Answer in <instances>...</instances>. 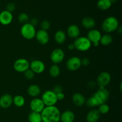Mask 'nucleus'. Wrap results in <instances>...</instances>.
Here are the masks:
<instances>
[{"label":"nucleus","instance_id":"7","mask_svg":"<svg viewBox=\"0 0 122 122\" xmlns=\"http://www.w3.org/2000/svg\"><path fill=\"white\" fill-rule=\"evenodd\" d=\"M13 67L17 72L24 73L29 69L30 63L26 58H20L14 61Z\"/></svg>","mask_w":122,"mask_h":122},{"label":"nucleus","instance_id":"33","mask_svg":"<svg viewBox=\"0 0 122 122\" xmlns=\"http://www.w3.org/2000/svg\"><path fill=\"white\" fill-rule=\"evenodd\" d=\"M50 27H51V23L48 20H44L41 23V29L42 30L47 31L48 30L50 29Z\"/></svg>","mask_w":122,"mask_h":122},{"label":"nucleus","instance_id":"23","mask_svg":"<svg viewBox=\"0 0 122 122\" xmlns=\"http://www.w3.org/2000/svg\"><path fill=\"white\" fill-rule=\"evenodd\" d=\"M67 39V35L64 31L62 30H57L54 34V40L58 44L61 45L64 44Z\"/></svg>","mask_w":122,"mask_h":122},{"label":"nucleus","instance_id":"11","mask_svg":"<svg viewBox=\"0 0 122 122\" xmlns=\"http://www.w3.org/2000/svg\"><path fill=\"white\" fill-rule=\"evenodd\" d=\"M29 107L32 112L41 113L45 108V106L39 98H33L29 103Z\"/></svg>","mask_w":122,"mask_h":122},{"label":"nucleus","instance_id":"31","mask_svg":"<svg viewBox=\"0 0 122 122\" xmlns=\"http://www.w3.org/2000/svg\"><path fill=\"white\" fill-rule=\"evenodd\" d=\"M86 104L88 107H90V108H94L95 107H98V104L96 100H95L94 97L92 96L91 97L89 98H88V100H86L85 102Z\"/></svg>","mask_w":122,"mask_h":122},{"label":"nucleus","instance_id":"6","mask_svg":"<svg viewBox=\"0 0 122 122\" xmlns=\"http://www.w3.org/2000/svg\"><path fill=\"white\" fill-rule=\"evenodd\" d=\"M41 100L45 106H56L58 102L56 94L52 90H47L44 92L42 95Z\"/></svg>","mask_w":122,"mask_h":122},{"label":"nucleus","instance_id":"22","mask_svg":"<svg viewBox=\"0 0 122 122\" xmlns=\"http://www.w3.org/2000/svg\"><path fill=\"white\" fill-rule=\"evenodd\" d=\"M82 25L84 28L88 30L94 29L96 25L95 20L91 17H86L82 20Z\"/></svg>","mask_w":122,"mask_h":122},{"label":"nucleus","instance_id":"14","mask_svg":"<svg viewBox=\"0 0 122 122\" xmlns=\"http://www.w3.org/2000/svg\"><path fill=\"white\" fill-rule=\"evenodd\" d=\"M37 41L41 45H46L49 42L50 36L47 31L40 29L36 33L35 37Z\"/></svg>","mask_w":122,"mask_h":122},{"label":"nucleus","instance_id":"32","mask_svg":"<svg viewBox=\"0 0 122 122\" xmlns=\"http://www.w3.org/2000/svg\"><path fill=\"white\" fill-rule=\"evenodd\" d=\"M35 73L30 69H29L28 70L24 72L25 78L27 80H32V79H33V77H35Z\"/></svg>","mask_w":122,"mask_h":122},{"label":"nucleus","instance_id":"38","mask_svg":"<svg viewBox=\"0 0 122 122\" xmlns=\"http://www.w3.org/2000/svg\"><path fill=\"white\" fill-rule=\"evenodd\" d=\"M29 23L31 24V25H33V26H35V27L36 25H38V20H37V19H36V18H33V19H31Z\"/></svg>","mask_w":122,"mask_h":122},{"label":"nucleus","instance_id":"24","mask_svg":"<svg viewBox=\"0 0 122 122\" xmlns=\"http://www.w3.org/2000/svg\"><path fill=\"white\" fill-rule=\"evenodd\" d=\"M112 2L110 0H98L97 2V7L101 10H107L112 7Z\"/></svg>","mask_w":122,"mask_h":122},{"label":"nucleus","instance_id":"10","mask_svg":"<svg viewBox=\"0 0 122 122\" xmlns=\"http://www.w3.org/2000/svg\"><path fill=\"white\" fill-rule=\"evenodd\" d=\"M81 66V59L77 56H73L70 57L66 62V67L69 71H76L79 69Z\"/></svg>","mask_w":122,"mask_h":122},{"label":"nucleus","instance_id":"15","mask_svg":"<svg viewBox=\"0 0 122 122\" xmlns=\"http://www.w3.org/2000/svg\"><path fill=\"white\" fill-rule=\"evenodd\" d=\"M13 20L12 13L4 10L0 13V23L4 26H7L11 23Z\"/></svg>","mask_w":122,"mask_h":122},{"label":"nucleus","instance_id":"5","mask_svg":"<svg viewBox=\"0 0 122 122\" xmlns=\"http://www.w3.org/2000/svg\"><path fill=\"white\" fill-rule=\"evenodd\" d=\"M92 97L96 100L99 106L107 102L109 98L110 92L105 87L100 86V89L93 94Z\"/></svg>","mask_w":122,"mask_h":122},{"label":"nucleus","instance_id":"3","mask_svg":"<svg viewBox=\"0 0 122 122\" xmlns=\"http://www.w3.org/2000/svg\"><path fill=\"white\" fill-rule=\"evenodd\" d=\"M36 28L30 23L22 25L20 28V34L23 38L27 40H31L35 37Z\"/></svg>","mask_w":122,"mask_h":122},{"label":"nucleus","instance_id":"8","mask_svg":"<svg viewBox=\"0 0 122 122\" xmlns=\"http://www.w3.org/2000/svg\"><path fill=\"white\" fill-rule=\"evenodd\" d=\"M101 36H102V34L100 30L95 29H92L88 31L86 38L91 42L92 45L97 47L100 45V41Z\"/></svg>","mask_w":122,"mask_h":122},{"label":"nucleus","instance_id":"25","mask_svg":"<svg viewBox=\"0 0 122 122\" xmlns=\"http://www.w3.org/2000/svg\"><path fill=\"white\" fill-rule=\"evenodd\" d=\"M113 36L110 33H105L101 36L100 44L104 46H108L113 42Z\"/></svg>","mask_w":122,"mask_h":122},{"label":"nucleus","instance_id":"35","mask_svg":"<svg viewBox=\"0 0 122 122\" xmlns=\"http://www.w3.org/2000/svg\"><path fill=\"white\" fill-rule=\"evenodd\" d=\"M52 91L56 93V94H58V93L63 92V88H62V87L60 85H55L54 86L53 89Z\"/></svg>","mask_w":122,"mask_h":122},{"label":"nucleus","instance_id":"36","mask_svg":"<svg viewBox=\"0 0 122 122\" xmlns=\"http://www.w3.org/2000/svg\"><path fill=\"white\" fill-rule=\"evenodd\" d=\"M81 64H82V66L86 67L90 64V60L88 58H83V59L81 60Z\"/></svg>","mask_w":122,"mask_h":122},{"label":"nucleus","instance_id":"40","mask_svg":"<svg viewBox=\"0 0 122 122\" xmlns=\"http://www.w3.org/2000/svg\"><path fill=\"white\" fill-rule=\"evenodd\" d=\"M111 1H112V3H113V2H116V1L117 0H110Z\"/></svg>","mask_w":122,"mask_h":122},{"label":"nucleus","instance_id":"29","mask_svg":"<svg viewBox=\"0 0 122 122\" xmlns=\"http://www.w3.org/2000/svg\"><path fill=\"white\" fill-rule=\"evenodd\" d=\"M98 111L99 112L100 114H106L109 112L110 111V107L108 105L105 104L100 105L98 106Z\"/></svg>","mask_w":122,"mask_h":122},{"label":"nucleus","instance_id":"27","mask_svg":"<svg viewBox=\"0 0 122 122\" xmlns=\"http://www.w3.org/2000/svg\"><path fill=\"white\" fill-rule=\"evenodd\" d=\"M61 69L58 64H53L49 69L50 75L52 77H57L60 75Z\"/></svg>","mask_w":122,"mask_h":122},{"label":"nucleus","instance_id":"30","mask_svg":"<svg viewBox=\"0 0 122 122\" xmlns=\"http://www.w3.org/2000/svg\"><path fill=\"white\" fill-rule=\"evenodd\" d=\"M29 20V15L26 13H20L19 16H18V20L22 25L28 23Z\"/></svg>","mask_w":122,"mask_h":122},{"label":"nucleus","instance_id":"16","mask_svg":"<svg viewBox=\"0 0 122 122\" xmlns=\"http://www.w3.org/2000/svg\"><path fill=\"white\" fill-rule=\"evenodd\" d=\"M13 102V97L11 95L5 94L0 97V107L2 108H9Z\"/></svg>","mask_w":122,"mask_h":122},{"label":"nucleus","instance_id":"20","mask_svg":"<svg viewBox=\"0 0 122 122\" xmlns=\"http://www.w3.org/2000/svg\"><path fill=\"white\" fill-rule=\"evenodd\" d=\"M74 104L77 107H81L83 106L86 102L85 97L81 93H75L73 95L71 98Z\"/></svg>","mask_w":122,"mask_h":122},{"label":"nucleus","instance_id":"21","mask_svg":"<svg viewBox=\"0 0 122 122\" xmlns=\"http://www.w3.org/2000/svg\"><path fill=\"white\" fill-rule=\"evenodd\" d=\"M27 92L31 97L37 98L41 94V89L38 85L33 84L27 88Z\"/></svg>","mask_w":122,"mask_h":122},{"label":"nucleus","instance_id":"19","mask_svg":"<svg viewBox=\"0 0 122 122\" xmlns=\"http://www.w3.org/2000/svg\"><path fill=\"white\" fill-rule=\"evenodd\" d=\"M100 115L97 109H92L89 111L86 116L87 122H98L100 118Z\"/></svg>","mask_w":122,"mask_h":122},{"label":"nucleus","instance_id":"18","mask_svg":"<svg viewBox=\"0 0 122 122\" xmlns=\"http://www.w3.org/2000/svg\"><path fill=\"white\" fill-rule=\"evenodd\" d=\"M75 119V114L72 111L66 110L61 113L60 120L61 122H73Z\"/></svg>","mask_w":122,"mask_h":122},{"label":"nucleus","instance_id":"26","mask_svg":"<svg viewBox=\"0 0 122 122\" xmlns=\"http://www.w3.org/2000/svg\"><path fill=\"white\" fill-rule=\"evenodd\" d=\"M13 104L17 107H22L25 104V99L20 95H17L13 97Z\"/></svg>","mask_w":122,"mask_h":122},{"label":"nucleus","instance_id":"17","mask_svg":"<svg viewBox=\"0 0 122 122\" xmlns=\"http://www.w3.org/2000/svg\"><path fill=\"white\" fill-rule=\"evenodd\" d=\"M67 34L71 39H76L80 36L81 30L79 27L76 25H71L67 29Z\"/></svg>","mask_w":122,"mask_h":122},{"label":"nucleus","instance_id":"12","mask_svg":"<svg viewBox=\"0 0 122 122\" xmlns=\"http://www.w3.org/2000/svg\"><path fill=\"white\" fill-rule=\"evenodd\" d=\"M29 69L35 73V74H41L45 70V65L44 62L39 60H34L30 63Z\"/></svg>","mask_w":122,"mask_h":122},{"label":"nucleus","instance_id":"28","mask_svg":"<svg viewBox=\"0 0 122 122\" xmlns=\"http://www.w3.org/2000/svg\"><path fill=\"white\" fill-rule=\"evenodd\" d=\"M29 122H42L41 113L32 112L28 116Z\"/></svg>","mask_w":122,"mask_h":122},{"label":"nucleus","instance_id":"9","mask_svg":"<svg viewBox=\"0 0 122 122\" xmlns=\"http://www.w3.org/2000/svg\"><path fill=\"white\" fill-rule=\"evenodd\" d=\"M65 57V53L62 49L56 48L51 52L50 59L54 64H58L63 61Z\"/></svg>","mask_w":122,"mask_h":122},{"label":"nucleus","instance_id":"37","mask_svg":"<svg viewBox=\"0 0 122 122\" xmlns=\"http://www.w3.org/2000/svg\"><path fill=\"white\" fill-rule=\"evenodd\" d=\"M56 97H57V99L58 101H62L65 98V95L63 93V92H59L58 94H56Z\"/></svg>","mask_w":122,"mask_h":122},{"label":"nucleus","instance_id":"13","mask_svg":"<svg viewBox=\"0 0 122 122\" xmlns=\"http://www.w3.org/2000/svg\"><path fill=\"white\" fill-rule=\"evenodd\" d=\"M112 77L109 73L107 71H102L100 73L97 78V82L100 86L106 87L111 82Z\"/></svg>","mask_w":122,"mask_h":122},{"label":"nucleus","instance_id":"1","mask_svg":"<svg viewBox=\"0 0 122 122\" xmlns=\"http://www.w3.org/2000/svg\"><path fill=\"white\" fill-rule=\"evenodd\" d=\"M41 115L42 122H59L61 113L56 106H45Z\"/></svg>","mask_w":122,"mask_h":122},{"label":"nucleus","instance_id":"34","mask_svg":"<svg viewBox=\"0 0 122 122\" xmlns=\"http://www.w3.org/2000/svg\"><path fill=\"white\" fill-rule=\"evenodd\" d=\"M7 10H6L12 13L13 11H14L15 9V5L14 3H9L7 5V7H6Z\"/></svg>","mask_w":122,"mask_h":122},{"label":"nucleus","instance_id":"4","mask_svg":"<svg viewBox=\"0 0 122 122\" xmlns=\"http://www.w3.org/2000/svg\"><path fill=\"white\" fill-rule=\"evenodd\" d=\"M73 44L75 49L81 52L88 51L92 46L91 42L85 36H79L75 39Z\"/></svg>","mask_w":122,"mask_h":122},{"label":"nucleus","instance_id":"2","mask_svg":"<svg viewBox=\"0 0 122 122\" xmlns=\"http://www.w3.org/2000/svg\"><path fill=\"white\" fill-rule=\"evenodd\" d=\"M119 27V20L114 16H109L105 19L101 25L102 30L106 33L115 32L117 30Z\"/></svg>","mask_w":122,"mask_h":122},{"label":"nucleus","instance_id":"39","mask_svg":"<svg viewBox=\"0 0 122 122\" xmlns=\"http://www.w3.org/2000/svg\"><path fill=\"white\" fill-rule=\"evenodd\" d=\"M67 47H68V49H69V50H70V51H72V50H74L75 49V45H74L73 43V44H69Z\"/></svg>","mask_w":122,"mask_h":122}]
</instances>
